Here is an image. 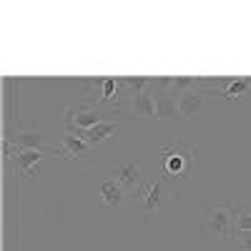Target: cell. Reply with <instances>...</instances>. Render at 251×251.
Here are the masks:
<instances>
[{"label":"cell","instance_id":"cell-1","mask_svg":"<svg viewBox=\"0 0 251 251\" xmlns=\"http://www.w3.org/2000/svg\"><path fill=\"white\" fill-rule=\"evenodd\" d=\"M166 181H194L199 178V149L194 143L174 141L161 146Z\"/></svg>","mask_w":251,"mask_h":251},{"label":"cell","instance_id":"cell-2","mask_svg":"<svg viewBox=\"0 0 251 251\" xmlns=\"http://www.w3.org/2000/svg\"><path fill=\"white\" fill-rule=\"evenodd\" d=\"M118 118H121V111L88 106V103H75V106L63 108V123H66V131L75 133V136H80L83 131H91L93 126H98L103 121H118Z\"/></svg>","mask_w":251,"mask_h":251},{"label":"cell","instance_id":"cell-3","mask_svg":"<svg viewBox=\"0 0 251 251\" xmlns=\"http://www.w3.org/2000/svg\"><path fill=\"white\" fill-rule=\"evenodd\" d=\"M201 234L221 236L224 241H231L234 239V203L228 201L208 203L201 221Z\"/></svg>","mask_w":251,"mask_h":251},{"label":"cell","instance_id":"cell-4","mask_svg":"<svg viewBox=\"0 0 251 251\" xmlns=\"http://www.w3.org/2000/svg\"><path fill=\"white\" fill-rule=\"evenodd\" d=\"M113 176H116V183L126 191V196L141 201V196L146 194V186H143V178H141V166L138 163H131V161L118 163Z\"/></svg>","mask_w":251,"mask_h":251},{"label":"cell","instance_id":"cell-5","mask_svg":"<svg viewBox=\"0 0 251 251\" xmlns=\"http://www.w3.org/2000/svg\"><path fill=\"white\" fill-rule=\"evenodd\" d=\"M53 156H58V151H20V153H15V163H18L20 174L33 178V176H38V163L46 158H53Z\"/></svg>","mask_w":251,"mask_h":251},{"label":"cell","instance_id":"cell-6","mask_svg":"<svg viewBox=\"0 0 251 251\" xmlns=\"http://www.w3.org/2000/svg\"><path fill=\"white\" fill-rule=\"evenodd\" d=\"M91 153V146L83 141V138H78L75 133H63V149L58 151V156L60 158H68V161H80V158H86Z\"/></svg>","mask_w":251,"mask_h":251},{"label":"cell","instance_id":"cell-7","mask_svg":"<svg viewBox=\"0 0 251 251\" xmlns=\"http://www.w3.org/2000/svg\"><path fill=\"white\" fill-rule=\"evenodd\" d=\"M141 206H143V211L149 214V219H156L161 214V208H163V181L146 186V194L141 196Z\"/></svg>","mask_w":251,"mask_h":251},{"label":"cell","instance_id":"cell-8","mask_svg":"<svg viewBox=\"0 0 251 251\" xmlns=\"http://www.w3.org/2000/svg\"><path fill=\"white\" fill-rule=\"evenodd\" d=\"M116 133H118V121H103V123L93 126L91 131H83L78 138H83V141L91 146V149H96V146H100L103 141H108Z\"/></svg>","mask_w":251,"mask_h":251},{"label":"cell","instance_id":"cell-9","mask_svg":"<svg viewBox=\"0 0 251 251\" xmlns=\"http://www.w3.org/2000/svg\"><path fill=\"white\" fill-rule=\"evenodd\" d=\"M156 103H158V96L149 88V91H143V93H136V96L128 100V106H131L141 118H156Z\"/></svg>","mask_w":251,"mask_h":251},{"label":"cell","instance_id":"cell-10","mask_svg":"<svg viewBox=\"0 0 251 251\" xmlns=\"http://www.w3.org/2000/svg\"><path fill=\"white\" fill-rule=\"evenodd\" d=\"M201 108H203V96H201L199 91L191 88V91H186V93L178 96V116H183V118H196Z\"/></svg>","mask_w":251,"mask_h":251},{"label":"cell","instance_id":"cell-11","mask_svg":"<svg viewBox=\"0 0 251 251\" xmlns=\"http://www.w3.org/2000/svg\"><path fill=\"white\" fill-rule=\"evenodd\" d=\"M15 146L23 151H48L43 146V133L40 131H30V128H20L15 131Z\"/></svg>","mask_w":251,"mask_h":251},{"label":"cell","instance_id":"cell-12","mask_svg":"<svg viewBox=\"0 0 251 251\" xmlns=\"http://www.w3.org/2000/svg\"><path fill=\"white\" fill-rule=\"evenodd\" d=\"M151 88H153V86H151ZM153 91H156V88H153ZM156 96H158V103H156V118H161V121L176 118V113H178V98L171 96L169 91H156Z\"/></svg>","mask_w":251,"mask_h":251},{"label":"cell","instance_id":"cell-13","mask_svg":"<svg viewBox=\"0 0 251 251\" xmlns=\"http://www.w3.org/2000/svg\"><path fill=\"white\" fill-rule=\"evenodd\" d=\"M100 196H103V203L111 206V208H118L126 199V191L116 183V178H108V181H103L100 183Z\"/></svg>","mask_w":251,"mask_h":251},{"label":"cell","instance_id":"cell-14","mask_svg":"<svg viewBox=\"0 0 251 251\" xmlns=\"http://www.w3.org/2000/svg\"><path fill=\"white\" fill-rule=\"evenodd\" d=\"M246 91H251V78H231V80H224L221 96H224L226 100H236V98H241Z\"/></svg>","mask_w":251,"mask_h":251},{"label":"cell","instance_id":"cell-15","mask_svg":"<svg viewBox=\"0 0 251 251\" xmlns=\"http://www.w3.org/2000/svg\"><path fill=\"white\" fill-rule=\"evenodd\" d=\"M251 231V203H234V236Z\"/></svg>","mask_w":251,"mask_h":251},{"label":"cell","instance_id":"cell-16","mask_svg":"<svg viewBox=\"0 0 251 251\" xmlns=\"http://www.w3.org/2000/svg\"><path fill=\"white\" fill-rule=\"evenodd\" d=\"M236 241L241 246V251H249L251 249V231H244V234H236Z\"/></svg>","mask_w":251,"mask_h":251},{"label":"cell","instance_id":"cell-17","mask_svg":"<svg viewBox=\"0 0 251 251\" xmlns=\"http://www.w3.org/2000/svg\"><path fill=\"white\" fill-rule=\"evenodd\" d=\"M249 251H251V249H249Z\"/></svg>","mask_w":251,"mask_h":251}]
</instances>
